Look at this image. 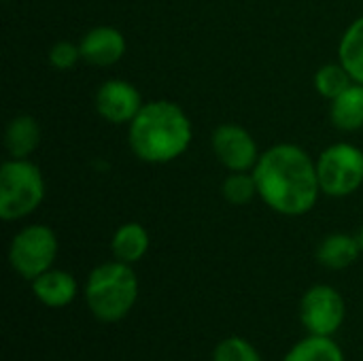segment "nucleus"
<instances>
[{"mask_svg":"<svg viewBox=\"0 0 363 361\" xmlns=\"http://www.w3.org/2000/svg\"><path fill=\"white\" fill-rule=\"evenodd\" d=\"M221 196L232 206H247L257 196L253 172H230L221 183Z\"/></svg>","mask_w":363,"mask_h":361,"instance_id":"6ab92c4d","label":"nucleus"},{"mask_svg":"<svg viewBox=\"0 0 363 361\" xmlns=\"http://www.w3.org/2000/svg\"><path fill=\"white\" fill-rule=\"evenodd\" d=\"M34 298L47 309H66L74 302L79 294V283L72 272L62 268H49L30 281Z\"/></svg>","mask_w":363,"mask_h":361,"instance_id":"9b49d317","label":"nucleus"},{"mask_svg":"<svg viewBox=\"0 0 363 361\" xmlns=\"http://www.w3.org/2000/svg\"><path fill=\"white\" fill-rule=\"evenodd\" d=\"M4 2H9V0H4Z\"/></svg>","mask_w":363,"mask_h":361,"instance_id":"5701e85b","label":"nucleus"},{"mask_svg":"<svg viewBox=\"0 0 363 361\" xmlns=\"http://www.w3.org/2000/svg\"><path fill=\"white\" fill-rule=\"evenodd\" d=\"M363 253L359 236L347 232L328 234L317 247V262L328 270H347Z\"/></svg>","mask_w":363,"mask_h":361,"instance_id":"f8f14e48","label":"nucleus"},{"mask_svg":"<svg viewBox=\"0 0 363 361\" xmlns=\"http://www.w3.org/2000/svg\"><path fill=\"white\" fill-rule=\"evenodd\" d=\"M211 147L217 162L230 172H251L262 155L253 134L238 123H221L213 130Z\"/></svg>","mask_w":363,"mask_h":361,"instance_id":"6e6552de","label":"nucleus"},{"mask_svg":"<svg viewBox=\"0 0 363 361\" xmlns=\"http://www.w3.org/2000/svg\"><path fill=\"white\" fill-rule=\"evenodd\" d=\"M143 104L140 91L125 79H108L100 83L94 96L96 113L113 126H128L138 115Z\"/></svg>","mask_w":363,"mask_h":361,"instance_id":"1a4fd4ad","label":"nucleus"},{"mask_svg":"<svg viewBox=\"0 0 363 361\" xmlns=\"http://www.w3.org/2000/svg\"><path fill=\"white\" fill-rule=\"evenodd\" d=\"M47 60L49 64L55 68V70H70L79 64V60H83L81 55V47L79 43H72V40H57L49 47V53H47Z\"/></svg>","mask_w":363,"mask_h":361,"instance_id":"412c9836","label":"nucleus"},{"mask_svg":"<svg viewBox=\"0 0 363 361\" xmlns=\"http://www.w3.org/2000/svg\"><path fill=\"white\" fill-rule=\"evenodd\" d=\"M211 361H264L255 345L242 336H228L213 349Z\"/></svg>","mask_w":363,"mask_h":361,"instance_id":"aec40b11","label":"nucleus"},{"mask_svg":"<svg viewBox=\"0 0 363 361\" xmlns=\"http://www.w3.org/2000/svg\"><path fill=\"white\" fill-rule=\"evenodd\" d=\"M60 251L57 234L45 223L23 226L9 245V266L26 281H34L45 270L53 268Z\"/></svg>","mask_w":363,"mask_h":361,"instance_id":"423d86ee","label":"nucleus"},{"mask_svg":"<svg viewBox=\"0 0 363 361\" xmlns=\"http://www.w3.org/2000/svg\"><path fill=\"white\" fill-rule=\"evenodd\" d=\"M149 249H151L149 230L138 221H125L113 232V238H111L113 260L134 266L149 253Z\"/></svg>","mask_w":363,"mask_h":361,"instance_id":"4468645a","label":"nucleus"},{"mask_svg":"<svg viewBox=\"0 0 363 361\" xmlns=\"http://www.w3.org/2000/svg\"><path fill=\"white\" fill-rule=\"evenodd\" d=\"M315 89L321 98L325 100H334L336 96H340L353 81V77L349 74V70L340 64V62H330L323 64L317 72H315Z\"/></svg>","mask_w":363,"mask_h":361,"instance_id":"a211bd4d","label":"nucleus"},{"mask_svg":"<svg viewBox=\"0 0 363 361\" xmlns=\"http://www.w3.org/2000/svg\"><path fill=\"white\" fill-rule=\"evenodd\" d=\"M330 119L340 132H357L363 128V83H351L340 96L330 100Z\"/></svg>","mask_w":363,"mask_h":361,"instance_id":"2eb2a0df","label":"nucleus"},{"mask_svg":"<svg viewBox=\"0 0 363 361\" xmlns=\"http://www.w3.org/2000/svg\"><path fill=\"white\" fill-rule=\"evenodd\" d=\"M281 361H347V357L334 336L308 334L298 340Z\"/></svg>","mask_w":363,"mask_h":361,"instance_id":"dca6fc26","label":"nucleus"},{"mask_svg":"<svg viewBox=\"0 0 363 361\" xmlns=\"http://www.w3.org/2000/svg\"><path fill=\"white\" fill-rule=\"evenodd\" d=\"M317 162L321 194L330 198H349L363 185V149L353 143H334L325 147Z\"/></svg>","mask_w":363,"mask_h":361,"instance_id":"39448f33","label":"nucleus"},{"mask_svg":"<svg viewBox=\"0 0 363 361\" xmlns=\"http://www.w3.org/2000/svg\"><path fill=\"white\" fill-rule=\"evenodd\" d=\"M79 47H81V55L87 64L104 68V66L117 64L125 55L128 43L119 28L96 26L81 36Z\"/></svg>","mask_w":363,"mask_h":361,"instance_id":"9d476101","label":"nucleus"},{"mask_svg":"<svg viewBox=\"0 0 363 361\" xmlns=\"http://www.w3.org/2000/svg\"><path fill=\"white\" fill-rule=\"evenodd\" d=\"M357 236H359V243H362V249H363V226H362V230H359V234H357Z\"/></svg>","mask_w":363,"mask_h":361,"instance_id":"4be33fe9","label":"nucleus"},{"mask_svg":"<svg viewBox=\"0 0 363 361\" xmlns=\"http://www.w3.org/2000/svg\"><path fill=\"white\" fill-rule=\"evenodd\" d=\"M259 200L285 217L311 213L321 196L317 162L306 149L294 143H279L262 151L251 170Z\"/></svg>","mask_w":363,"mask_h":361,"instance_id":"f257e3e1","label":"nucleus"},{"mask_svg":"<svg viewBox=\"0 0 363 361\" xmlns=\"http://www.w3.org/2000/svg\"><path fill=\"white\" fill-rule=\"evenodd\" d=\"M43 130L34 115H15L4 128V149L9 157L28 160L40 145Z\"/></svg>","mask_w":363,"mask_h":361,"instance_id":"ddd939ff","label":"nucleus"},{"mask_svg":"<svg viewBox=\"0 0 363 361\" xmlns=\"http://www.w3.org/2000/svg\"><path fill=\"white\" fill-rule=\"evenodd\" d=\"M194 123L185 109L172 100H149L128 123L130 151L145 164H170L187 153Z\"/></svg>","mask_w":363,"mask_h":361,"instance_id":"f03ea898","label":"nucleus"},{"mask_svg":"<svg viewBox=\"0 0 363 361\" xmlns=\"http://www.w3.org/2000/svg\"><path fill=\"white\" fill-rule=\"evenodd\" d=\"M338 62L349 70L353 81L363 83V15L351 21L338 43Z\"/></svg>","mask_w":363,"mask_h":361,"instance_id":"f3484780","label":"nucleus"},{"mask_svg":"<svg viewBox=\"0 0 363 361\" xmlns=\"http://www.w3.org/2000/svg\"><path fill=\"white\" fill-rule=\"evenodd\" d=\"M140 283L134 266L119 260L102 262L87 274L85 281V304L96 321L119 323L136 306Z\"/></svg>","mask_w":363,"mask_h":361,"instance_id":"7ed1b4c3","label":"nucleus"},{"mask_svg":"<svg viewBox=\"0 0 363 361\" xmlns=\"http://www.w3.org/2000/svg\"><path fill=\"white\" fill-rule=\"evenodd\" d=\"M47 185L40 168L28 160L6 157L0 166V219L19 221L30 217L45 200Z\"/></svg>","mask_w":363,"mask_h":361,"instance_id":"20e7f679","label":"nucleus"},{"mask_svg":"<svg viewBox=\"0 0 363 361\" xmlns=\"http://www.w3.org/2000/svg\"><path fill=\"white\" fill-rule=\"evenodd\" d=\"M347 319V302L342 294L325 283L313 285L300 300V323L308 334L336 336Z\"/></svg>","mask_w":363,"mask_h":361,"instance_id":"0eeeda50","label":"nucleus"}]
</instances>
